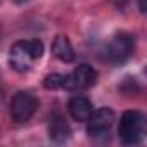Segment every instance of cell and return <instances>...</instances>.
I'll return each mask as SVG.
<instances>
[{
  "label": "cell",
  "mask_w": 147,
  "mask_h": 147,
  "mask_svg": "<svg viewBox=\"0 0 147 147\" xmlns=\"http://www.w3.org/2000/svg\"><path fill=\"white\" fill-rule=\"evenodd\" d=\"M33 57L28 50V40H19L11 47L9 52V64L18 73H26L31 67Z\"/></svg>",
  "instance_id": "8992f818"
},
{
  "label": "cell",
  "mask_w": 147,
  "mask_h": 147,
  "mask_svg": "<svg viewBox=\"0 0 147 147\" xmlns=\"http://www.w3.org/2000/svg\"><path fill=\"white\" fill-rule=\"evenodd\" d=\"M138 7H140V12H145V0H140V2H138Z\"/></svg>",
  "instance_id": "7c38bea8"
},
{
  "label": "cell",
  "mask_w": 147,
  "mask_h": 147,
  "mask_svg": "<svg viewBox=\"0 0 147 147\" xmlns=\"http://www.w3.org/2000/svg\"><path fill=\"white\" fill-rule=\"evenodd\" d=\"M67 111H69L73 119L87 121L90 113H92V102L87 97H83V95H75V97H71L69 102H67Z\"/></svg>",
  "instance_id": "52a82bcc"
},
{
  "label": "cell",
  "mask_w": 147,
  "mask_h": 147,
  "mask_svg": "<svg viewBox=\"0 0 147 147\" xmlns=\"http://www.w3.org/2000/svg\"><path fill=\"white\" fill-rule=\"evenodd\" d=\"M133 49L135 38L128 33H118L106 47V57L114 64H121L133 54Z\"/></svg>",
  "instance_id": "3957f363"
},
{
  "label": "cell",
  "mask_w": 147,
  "mask_h": 147,
  "mask_svg": "<svg viewBox=\"0 0 147 147\" xmlns=\"http://www.w3.org/2000/svg\"><path fill=\"white\" fill-rule=\"evenodd\" d=\"M52 52L54 55L62 61V62H71L73 59H75V50H73V45L69 42L67 36L64 35H57L54 38V43H52Z\"/></svg>",
  "instance_id": "9c48e42d"
},
{
  "label": "cell",
  "mask_w": 147,
  "mask_h": 147,
  "mask_svg": "<svg viewBox=\"0 0 147 147\" xmlns=\"http://www.w3.org/2000/svg\"><path fill=\"white\" fill-rule=\"evenodd\" d=\"M144 130H145V121L138 111H125L123 113V116L119 119V126H118V135L123 144L130 145V144L140 142V138L144 137Z\"/></svg>",
  "instance_id": "6da1fadb"
},
{
  "label": "cell",
  "mask_w": 147,
  "mask_h": 147,
  "mask_svg": "<svg viewBox=\"0 0 147 147\" xmlns=\"http://www.w3.org/2000/svg\"><path fill=\"white\" fill-rule=\"evenodd\" d=\"M95 80H97V71L92 66H88V64H80L78 67L73 69L71 75L64 76L62 88H66L69 92L83 90V88L92 87L95 83Z\"/></svg>",
  "instance_id": "277c9868"
},
{
  "label": "cell",
  "mask_w": 147,
  "mask_h": 147,
  "mask_svg": "<svg viewBox=\"0 0 147 147\" xmlns=\"http://www.w3.org/2000/svg\"><path fill=\"white\" fill-rule=\"evenodd\" d=\"M69 135H71V128L67 121L61 114H54L49 123V137L54 142H64L69 138Z\"/></svg>",
  "instance_id": "ba28073f"
},
{
  "label": "cell",
  "mask_w": 147,
  "mask_h": 147,
  "mask_svg": "<svg viewBox=\"0 0 147 147\" xmlns=\"http://www.w3.org/2000/svg\"><path fill=\"white\" fill-rule=\"evenodd\" d=\"M28 50H30L33 61H35V59H40V57L43 55V50H45L43 42L38 40V38H35V40H28Z\"/></svg>",
  "instance_id": "8fae6325"
},
{
  "label": "cell",
  "mask_w": 147,
  "mask_h": 147,
  "mask_svg": "<svg viewBox=\"0 0 147 147\" xmlns=\"http://www.w3.org/2000/svg\"><path fill=\"white\" fill-rule=\"evenodd\" d=\"M123 2H126V0H119V4H123Z\"/></svg>",
  "instance_id": "5bb4252c"
},
{
  "label": "cell",
  "mask_w": 147,
  "mask_h": 147,
  "mask_svg": "<svg viewBox=\"0 0 147 147\" xmlns=\"http://www.w3.org/2000/svg\"><path fill=\"white\" fill-rule=\"evenodd\" d=\"M0 33H2V30H0Z\"/></svg>",
  "instance_id": "9a60e30c"
},
{
  "label": "cell",
  "mask_w": 147,
  "mask_h": 147,
  "mask_svg": "<svg viewBox=\"0 0 147 147\" xmlns=\"http://www.w3.org/2000/svg\"><path fill=\"white\" fill-rule=\"evenodd\" d=\"M64 83V75H59V73H52V75H47L43 80V87L47 90H55V88H62Z\"/></svg>",
  "instance_id": "30bf717a"
},
{
  "label": "cell",
  "mask_w": 147,
  "mask_h": 147,
  "mask_svg": "<svg viewBox=\"0 0 147 147\" xmlns=\"http://www.w3.org/2000/svg\"><path fill=\"white\" fill-rule=\"evenodd\" d=\"M14 2H16V4H19V5H21V4H26V2H30V0H14Z\"/></svg>",
  "instance_id": "4fadbf2b"
},
{
  "label": "cell",
  "mask_w": 147,
  "mask_h": 147,
  "mask_svg": "<svg viewBox=\"0 0 147 147\" xmlns=\"http://www.w3.org/2000/svg\"><path fill=\"white\" fill-rule=\"evenodd\" d=\"M38 97L28 90H21V92H16L12 100H11V114H12V119L18 121V123H24L28 121L38 109Z\"/></svg>",
  "instance_id": "7a4b0ae2"
},
{
  "label": "cell",
  "mask_w": 147,
  "mask_h": 147,
  "mask_svg": "<svg viewBox=\"0 0 147 147\" xmlns=\"http://www.w3.org/2000/svg\"><path fill=\"white\" fill-rule=\"evenodd\" d=\"M114 121V111L109 109V107H102V109H97V111H92L88 119H87V130L92 137H97V135H102L106 133L111 125Z\"/></svg>",
  "instance_id": "5b68a950"
}]
</instances>
